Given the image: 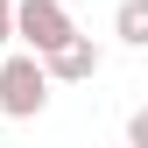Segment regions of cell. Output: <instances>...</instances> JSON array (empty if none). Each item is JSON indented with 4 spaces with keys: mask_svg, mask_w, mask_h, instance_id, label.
Listing matches in <instances>:
<instances>
[{
    "mask_svg": "<svg viewBox=\"0 0 148 148\" xmlns=\"http://www.w3.org/2000/svg\"><path fill=\"white\" fill-rule=\"evenodd\" d=\"M99 42H92V35H78V42H64L57 57H49V85H92L99 78Z\"/></svg>",
    "mask_w": 148,
    "mask_h": 148,
    "instance_id": "obj_3",
    "label": "cell"
},
{
    "mask_svg": "<svg viewBox=\"0 0 148 148\" xmlns=\"http://www.w3.org/2000/svg\"><path fill=\"white\" fill-rule=\"evenodd\" d=\"M127 148H148V106L127 113Z\"/></svg>",
    "mask_w": 148,
    "mask_h": 148,
    "instance_id": "obj_5",
    "label": "cell"
},
{
    "mask_svg": "<svg viewBox=\"0 0 148 148\" xmlns=\"http://www.w3.org/2000/svg\"><path fill=\"white\" fill-rule=\"evenodd\" d=\"M0 42H14V0H0Z\"/></svg>",
    "mask_w": 148,
    "mask_h": 148,
    "instance_id": "obj_6",
    "label": "cell"
},
{
    "mask_svg": "<svg viewBox=\"0 0 148 148\" xmlns=\"http://www.w3.org/2000/svg\"><path fill=\"white\" fill-rule=\"evenodd\" d=\"M113 35L127 49H148V0H120L113 7Z\"/></svg>",
    "mask_w": 148,
    "mask_h": 148,
    "instance_id": "obj_4",
    "label": "cell"
},
{
    "mask_svg": "<svg viewBox=\"0 0 148 148\" xmlns=\"http://www.w3.org/2000/svg\"><path fill=\"white\" fill-rule=\"evenodd\" d=\"M14 42H28V57H57L64 42H78V21L64 14V0H14Z\"/></svg>",
    "mask_w": 148,
    "mask_h": 148,
    "instance_id": "obj_1",
    "label": "cell"
},
{
    "mask_svg": "<svg viewBox=\"0 0 148 148\" xmlns=\"http://www.w3.org/2000/svg\"><path fill=\"white\" fill-rule=\"evenodd\" d=\"M42 106H49V64L28 57V49L7 57V64H0V113H7V120H35Z\"/></svg>",
    "mask_w": 148,
    "mask_h": 148,
    "instance_id": "obj_2",
    "label": "cell"
}]
</instances>
